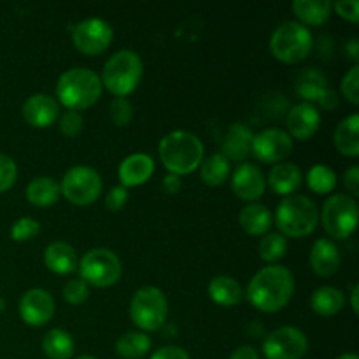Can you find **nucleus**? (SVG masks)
I'll list each match as a JSON object with an SVG mask.
<instances>
[{"mask_svg":"<svg viewBox=\"0 0 359 359\" xmlns=\"http://www.w3.org/2000/svg\"><path fill=\"white\" fill-rule=\"evenodd\" d=\"M294 293V277L286 266L272 265L259 270L248 286V300L258 311L272 314L290 304Z\"/></svg>","mask_w":359,"mask_h":359,"instance_id":"f257e3e1","label":"nucleus"},{"mask_svg":"<svg viewBox=\"0 0 359 359\" xmlns=\"http://www.w3.org/2000/svg\"><path fill=\"white\" fill-rule=\"evenodd\" d=\"M158 153L168 174L186 175L195 172L202 163L203 144L195 133L175 130L160 140Z\"/></svg>","mask_w":359,"mask_h":359,"instance_id":"f03ea898","label":"nucleus"},{"mask_svg":"<svg viewBox=\"0 0 359 359\" xmlns=\"http://www.w3.org/2000/svg\"><path fill=\"white\" fill-rule=\"evenodd\" d=\"M102 81L93 70L77 67L60 76L56 83V95L69 111H83L97 104L102 97Z\"/></svg>","mask_w":359,"mask_h":359,"instance_id":"7ed1b4c3","label":"nucleus"},{"mask_svg":"<svg viewBox=\"0 0 359 359\" xmlns=\"http://www.w3.org/2000/svg\"><path fill=\"white\" fill-rule=\"evenodd\" d=\"M318 219V205L304 195L284 196L276 210L277 228L284 237H307L316 230Z\"/></svg>","mask_w":359,"mask_h":359,"instance_id":"20e7f679","label":"nucleus"},{"mask_svg":"<svg viewBox=\"0 0 359 359\" xmlns=\"http://www.w3.org/2000/svg\"><path fill=\"white\" fill-rule=\"evenodd\" d=\"M142 60L135 51L121 49L105 62L102 70V86L116 97H126L139 86L142 79Z\"/></svg>","mask_w":359,"mask_h":359,"instance_id":"39448f33","label":"nucleus"},{"mask_svg":"<svg viewBox=\"0 0 359 359\" xmlns=\"http://www.w3.org/2000/svg\"><path fill=\"white\" fill-rule=\"evenodd\" d=\"M314 39L309 28L298 21H284L270 37V51L283 63H300L311 55Z\"/></svg>","mask_w":359,"mask_h":359,"instance_id":"423d86ee","label":"nucleus"},{"mask_svg":"<svg viewBox=\"0 0 359 359\" xmlns=\"http://www.w3.org/2000/svg\"><path fill=\"white\" fill-rule=\"evenodd\" d=\"M168 304L163 291L154 286L140 287L130 302V318L142 332H158L167 321Z\"/></svg>","mask_w":359,"mask_h":359,"instance_id":"0eeeda50","label":"nucleus"},{"mask_svg":"<svg viewBox=\"0 0 359 359\" xmlns=\"http://www.w3.org/2000/svg\"><path fill=\"white\" fill-rule=\"evenodd\" d=\"M81 279L88 286L111 287L121 279L123 266L118 256L111 249H91L79 262Z\"/></svg>","mask_w":359,"mask_h":359,"instance_id":"6e6552de","label":"nucleus"},{"mask_svg":"<svg viewBox=\"0 0 359 359\" xmlns=\"http://www.w3.org/2000/svg\"><path fill=\"white\" fill-rule=\"evenodd\" d=\"M60 193L74 205H90L102 193L100 174L86 165L69 168L60 182Z\"/></svg>","mask_w":359,"mask_h":359,"instance_id":"1a4fd4ad","label":"nucleus"},{"mask_svg":"<svg viewBox=\"0 0 359 359\" xmlns=\"http://www.w3.org/2000/svg\"><path fill=\"white\" fill-rule=\"evenodd\" d=\"M321 221L326 233L333 238H347L353 235L358 224V203L353 196L339 195L330 196L321 210Z\"/></svg>","mask_w":359,"mask_h":359,"instance_id":"9d476101","label":"nucleus"},{"mask_svg":"<svg viewBox=\"0 0 359 359\" xmlns=\"http://www.w3.org/2000/svg\"><path fill=\"white\" fill-rule=\"evenodd\" d=\"M307 349V337L294 326H283V328L273 330L263 340V354L266 359H302Z\"/></svg>","mask_w":359,"mask_h":359,"instance_id":"9b49d317","label":"nucleus"},{"mask_svg":"<svg viewBox=\"0 0 359 359\" xmlns=\"http://www.w3.org/2000/svg\"><path fill=\"white\" fill-rule=\"evenodd\" d=\"M112 28L107 21L100 18H88L76 25L72 30V42L74 48L81 51L83 55H100L109 46L112 44Z\"/></svg>","mask_w":359,"mask_h":359,"instance_id":"f8f14e48","label":"nucleus"},{"mask_svg":"<svg viewBox=\"0 0 359 359\" xmlns=\"http://www.w3.org/2000/svg\"><path fill=\"white\" fill-rule=\"evenodd\" d=\"M293 151L290 133L279 128H266L255 135L251 153L263 163H283Z\"/></svg>","mask_w":359,"mask_h":359,"instance_id":"ddd939ff","label":"nucleus"},{"mask_svg":"<svg viewBox=\"0 0 359 359\" xmlns=\"http://www.w3.org/2000/svg\"><path fill=\"white\" fill-rule=\"evenodd\" d=\"M55 314V300L41 287L27 291L20 300V318L28 326H44Z\"/></svg>","mask_w":359,"mask_h":359,"instance_id":"4468645a","label":"nucleus"},{"mask_svg":"<svg viewBox=\"0 0 359 359\" xmlns=\"http://www.w3.org/2000/svg\"><path fill=\"white\" fill-rule=\"evenodd\" d=\"M265 188L266 181L262 168L252 163H242L241 167L235 168L233 177H231V189L241 200L256 202L258 198H262Z\"/></svg>","mask_w":359,"mask_h":359,"instance_id":"2eb2a0df","label":"nucleus"},{"mask_svg":"<svg viewBox=\"0 0 359 359\" xmlns=\"http://www.w3.org/2000/svg\"><path fill=\"white\" fill-rule=\"evenodd\" d=\"M21 112L28 125L35 128H46L60 118V105L49 95L35 93L25 100Z\"/></svg>","mask_w":359,"mask_h":359,"instance_id":"dca6fc26","label":"nucleus"},{"mask_svg":"<svg viewBox=\"0 0 359 359\" xmlns=\"http://www.w3.org/2000/svg\"><path fill=\"white\" fill-rule=\"evenodd\" d=\"M287 130H290V137H294L298 140H309L321 125V114L316 109V105L309 104V102H302L297 104L286 118Z\"/></svg>","mask_w":359,"mask_h":359,"instance_id":"f3484780","label":"nucleus"},{"mask_svg":"<svg viewBox=\"0 0 359 359\" xmlns=\"http://www.w3.org/2000/svg\"><path fill=\"white\" fill-rule=\"evenodd\" d=\"M154 160L146 153H135L126 156L119 165V181L125 188L140 186L153 175Z\"/></svg>","mask_w":359,"mask_h":359,"instance_id":"a211bd4d","label":"nucleus"},{"mask_svg":"<svg viewBox=\"0 0 359 359\" xmlns=\"http://www.w3.org/2000/svg\"><path fill=\"white\" fill-rule=\"evenodd\" d=\"M255 133L244 123H233L228 128L223 140V154L228 161H242L251 154Z\"/></svg>","mask_w":359,"mask_h":359,"instance_id":"6ab92c4d","label":"nucleus"},{"mask_svg":"<svg viewBox=\"0 0 359 359\" xmlns=\"http://www.w3.org/2000/svg\"><path fill=\"white\" fill-rule=\"evenodd\" d=\"M311 266L316 276L332 277L340 266L339 248L328 238H318L311 249Z\"/></svg>","mask_w":359,"mask_h":359,"instance_id":"aec40b11","label":"nucleus"},{"mask_svg":"<svg viewBox=\"0 0 359 359\" xmlns=\"http://www.w3.org/2000/svg\"><path fill=\"white\" fill-rule=\"evenodd\" d=\"M44 263L51 272L58 276H69L76 272L79 259H77L76 251L67 242H53L44 251Z\"/></svg>","mask_w":359,"mask_h":359,"instance_id":"412c9836","label":"nucleus"},{"mask_svg":"<svg viewBox=\"0 0 359 359\" xmlns=\"http://www.w3.org/2000/svg\"><path fill=\"white\" fill-rule=\"evenodd\" d=\"M302 170L298 165L290 163V161H283V163L276 165L269 175V184L272 191L277 195L290 196L297 191L302 186Z\"/></svg>","mask_w":359,"mask_h":359,"instance_id":"4be33fe9","label":"nucleus"},{"mask_svg":"<svg viewBox=\"0 0 359 359\" xmlns=\"http://www.w3.org/2000/svg\"><path fill=\"white\" fill-rule=\"evenodd\" d=\"M238 223H241L242 230L249 235H266L272 228L273 216L269 210V207L262 205V203H251V205L244 207L238 216Z\"/></svg>","mask_w":359,"mask_h":359,"instance_id":"5701e85b","label":"nucleus"},{"mask_svg":"<svg viewBox=\"0 0 359 359\" xmlns=\"http://www.w3.org/2000/svg\"><path fill=\"white\" fill-rule=\"evenodd\" d=\"M209 297L212 298L214 304L223 305V307H233L242 302L244 290L233 277L216 276L209 283Z\"/></svg>","mask_w":359,"mask_h":359,"instance_id":"b1692460","label":"nucleus"},{"mask_svg":"<svg viewBox=\"0 0 359 359\" xmlns=\"http://www.w3.org/2000/svg\"><path fill=\"white\" fill-rule=\"evenodd\" d=\"M335 146L344 156H359V116L351 114L342 119L335 130Z\"/></svg>","mask_w":359,"mask_h":359,"instance_id":"393cba45","label":"nucleus"},{"mask_svg":"<svg viewBox=\"0 0 359 359\" xmlns=\"http://www.w3.org/2000/svg\"><path fill=\"white\" fill-rule=\"evenodd\" d=\"M297 91L300 97L309 100V104H311V102H318L319 104L330 91L328 79H326V76L321 70L307 69L305 72L300 74V77H298Z\"/></svg>","mask_w":359,"mask_h":359,"instance_id":"a878e982","label":"nucleus"},{"mask_svg":"<svg viewBox=\"0 0 359 359\" xmlns=\"http://www.w3.org/2000/svg\"><path fill=\"white\" fill-rule=\"evenodd\" d=\"M344 304H346V297H344L342 291L332 286L319 287L312 293L311 298L312 311L319 316H325V318L339 314L344 309Z\"/></svg>","mask_w":359,"mask_h":359,"instance_id":"bb28decb","label":"nucleus"},{"mask_svg":"<svg viewBox=\"0 0 359 359\" xmlns=\"http://www.w3.org/2000/svg\"><path fill=\"white\" fill-rule=\"evenodd\" d=\"M60 182L53 177H35L27 186V198L35 207H49L60 198Z\"/></svg>","mask_w":359,"mask_h":359,"instance_id":"cd10ccee","label":"nucleus"},{"mask_svg":"<svg viewBox=\"0 0 359 359\" xmlns=\"http://www.w3.org/2000/svg\"><path fill=\"white\" fill-rule=\"evenodd\" d=\"M74 349H76V344L65 330H49L42 339V351L49 359H70Z\"/></svg>","mask_w":359,"mask_h":359,"instance_id":"c85d7f7f","label":"nucleus"},{"mask_svg":"<svg viewBox=\"0 0 359 359\" xmlns=\"http://www.w3.org/2000/svg\"><path fill=\"white\" fill-rule=\"evenodd\" d=\"M332 2L328 0H294L293 11L300 21L307 25H323L332 14Z\"/></svg>","mask_w":359,"mask_h":359,"instance_id":"c756f323","label":"nucleus"},{"mask_svg":"<svg viewBox=\"0 0 359 359\" xmlns=\"http://www.w3.org/2000/svg\"><path fill=\"white\" fill-rule=\"evenodd\" d=\"M200 179L207 186H221L230 175V161L223 153H214L200 163Z\"/></svg>","mask_w":359,"mask_h":359,"instance_id":"7c9ffc66","label":"nucleus"},{"mask_svg":"<svg viewBox=\"0 0 359 359\" xmlns=\"http://www.w3.org/2000/svg\"><path fill=\"white\" fill-rule=\"evenodd\" d=\"M151 349V339L144 332H128L116 342V353L125 359H140Z\"/></svg>","mask_w":359,"mask_h":359,"instance_id":"2f4dec72","label":"nucleus"},{"mask_svg":"<svg viewBox=\"0 0 359 359\" xmlns=\"http://www.w3.org/2000/svg\"><path fill=\"white\" fill-rule=\"evenodd\" d=\"M307 184L318 195H328L337 184V175L328 165L318 163L309 170Z\"/></svg>","mask_w":359,"mask_h":359,"instance_id":"473e14b6","label":"nucleus"},{"mask_svg":"<svg viewBox=\"0 0 359 359\" xmlns=\"http://www.w3.org/2000/svg\"><path fill=\"white\" fill-rule=\"evenodd\" d=\"M259 258L266 263H276L286 255L287 241L280 233H266L259 242Z\"/></svg>","mask_w":359,"mask_h":359,"instance_id":"72a5a7b5","label":"nucleus"},{"mask_svg":"<svg viewBox=\"0 0 359 359\" xmlns=\"http://www.w3.org/2000/svg\"><path fill=\"white\" fill-rule=\"evenodd\" d=\"M41 233V224L34 217H20L11 226V237L16 242H25Z\"/></svg>","mask_w":359,"mask_h":359,"instance_id":"f704fd0d","label":"nucleus"},{"mask_svg":"<svg viewBox=\"0 0 359 359\" xmlns=\"http://www.w3.org/2000/svg\"><path fill=\"white\" fill-rule=\"evenodd\" d=\"M111 119L114 125L126 126L133 119V107L128 98L116 97L111 104Z\"/></svg>","mask_w":359,"mask_h":359,"instance_id":"c9c22d12","label":"nucleus"},{"mask_svg":"<svg viewBox=\"0 0 359 359\" xmlns=\"http://www.w3.org/2000/svg\"><path fill=\"white\" fill-rule=\"evenodd\" d=\"M88 294H90V286L83 279H72L63 286V298L70 305L83 304L88 298Z\"/></svg>","mask_w":359,"mask_h":359,"instance_id":"e433bc0d","label":"nucleus"},{"mask_svg":"<svg viewBox=\"0 0 359 359\" xmlns=\"http://www.w3.org/2000/svg\"><path fill=\"white\" fill-rule=\"evenodd\" d=\"M340 90H342V95L351 102V104H359V65H354L353 69L344 76Z\"/></svg>","mask_w":359,"mask_h":359,"instance_id":"4c0bfd02","label":"nucleus"},{"mask_svg":"<svg viewBox=\"0 0 359 359\" xmlns=\"http://www.w3.org/2000/svg\"><path fill=\"white\" fill-rule=\"evenodd\" d=\"M84 119L77 111H67L60 116V132L67 137H76L83 132Z\"/></svg>","mask_w":359,"mask_h":359,"instance_id":"58836bf2","label":"nucleus"},{"mask_svg":"<svg viewBox=\"0 0 359 359\" xmlns=\"http://www.w3.org/2000/svg\"><path fill=\"white\" fill-rule=\"evenodd\" d=\"M18 177V167L7 154L0 153V193L13 188Z\"/></svg>","mask_w":359,"mask_h":359,"instance_id":"ea45409f","label":"nucleus"},{"mask_svg":"<svg viewBox=\"0 0 359 359\" xmlns=\"http://www.w3.org/2000/svg\"><path fill=\"white\" fill-rule=\"evenodd\" d=\"M126 200H128V189H126L125 186L119 184L114 186V188L107 193V196H105V205H107V209L112 210V212H118V210H121L123 207H125Z\"/></svg>","mask_w":359,"mask_h":359,"instance_id":"a19ab883","label":"nucleus"},{"mask_svg":"<svg viewBox=\"0 0 359 359\" xmlns=\"http://www.w3.org/2000/svg\"><path fill=\"white\" fill-rule=\"evenodd\" d=\"M335 11L340 18L351 21V23H358L359 20V2L358 0H340L335 2Z\"/></svg>","mask_w":359,"mask_h":359,"instance_id":"79ce46f5","label":"nucleus"},{"mask_svg":"<svg viewBox=\"0 0 359 359\" xmlns=\"http://www.w3.org/2000/svg\"><path fill=\"white\" fill-rule=\"evenodd\" d=\"M149 359H189V354L182 347L167 346L158 349Z\"/></svg>","mask_w":359,"mask_h":359,"instance_id":"37998d69","label":"nucleus"},{"mask_svg":"<svg viewBox=\"0 0 359 359\" xmlns=\"http://www.w3.org/2000/svg\"><path fill=\"white\" fill-rule=\"evenodd\" d=\"M344 184H346V189L351 193V196L359 195V167L358 165H353L349 170L344 175Z\"/></svg>","mask_w":359,"mask_h":359,"instance_id":"c03bdc74","label":"nucleus"},{"mask_svg":"<svg viewBox=\"0 0 359 359\" xmlns=\"http://www.w3.org/2000/svg\"><path fill=\"white\" fill-rule=\"evenodd\" d=\"M230 359H259V354L255 347L242 346V347H238L237 351H233V353H231Z\"/></svg>","mask_w":359,"mask_h":359,"instance_id":"a18cd8bd","label":"nucleus"},{"mask_svg":"<svg viewBox=\"0 0 359 359\" xmlns=\"http://www.w3.org/2000/svg\"><path fill=\"white\" fill-rule=\"evenodd\" d=\"M163 189L168 193V195L177 193L179 189H181V179H179V175L168 174L167 177L163 179Z\"/></svg>","mask_w":359,"mask_h":359,"instance_id":"49530a36","label":"nucleus"},{"mask_svg":"<svg viewBox=\"0 0 359 359\" xmlns=\"http://www.w3.org/2000/svg\"><path fill=\"white\" fill-rule=\"evenodd\" d=\"M346 51L349 53L351 60H353V62L356 63V65H358V58H359V41H358L356 37H354V39H351V41L347 42V46H346Z\"/></svg>","mask_w":359,"mask_h":359,"instance_id":"de8ad7c7","label":"nucleus"},{"mask_svg":"<svg viewBox=\"0 0 359 359\" xmlns=\"http://www.w3.org/2000/svg\"><path fill=\"white\" fill-rule=\"evenodd\" d=\"M358 297H359V286H358V284H354L353 291H351V307H353L354 314H358V311H359Z\"/></svg>","mask_w":359,"mask_h":359,"instance_id":"09e8293b","label":"nucleus"},{"mask_svg":"<svg viewBox=\"0 0 359 359\" xmlns=\"http://www.w3.org/2000/svg\"><path fill=\"white\" fill-rule=\"evenodd\" d=\"M337 359H358V356H356V354L347 353V354H342V356H339Z\"/></svg>","mask_w":359,"mask_h":359,"instance_id":"8fccbe9b","label":"nucleus"},{"mask_svg":"<svg viewBox=\"0 0 359 359\" xmlns=\"http://www.w3.org/2000/svg\"><path fill=\"white\" fill-rule=\"evenodd\" d=\"M77 359H97L95 356H88V354H84V356H79Z\"/></svg>","mask_w":359,"mask_h":359,"instance_id":"3c124183","label":"nucleus"},{"mask_svg":"<svg viewBox=\"0 0 359 359\" xmlns=\"http://www.w3.org/2000/svg\"><path fill=\"white\" fill-rule=\"evenodd\" d=\"M4 307H6V302H4V300H2V298H0V312H2V311H4Z\"/></svg>","mask_w":359,"mask_h":359,"instance_id":"603ef678","label":"nucleus"}]
</instances>
